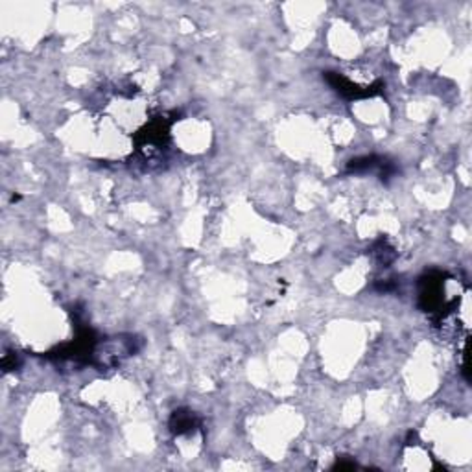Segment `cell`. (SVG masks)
Returning a JSON list of instances; mask_svg holds the SVG:
<instances>
[{
  "instance_id": "obj_1",
  "label": "cell",
  "mask_w": 472,
  "mask_h": 472,
  "mask_svg": "<svg viewBox=\"0 0 472 472\" xmlns=\"http://www.w3.org/2000/svg\"><path fill=\"white\" fill-rule=\"evenodd\" d=\"M327 80L330 85L334 87L336 91L341 92L347 98H367V96H374V94H378V87H382L380 83H376V85L373 87L362 89L360 85L351 83L347 78L336 74V72H327Z\"/></svg>"
},
{
  "instance_id": "obj_2",
  "label": "cell",
  "mask_w": 472,
  "mask_h": 472,
  "mask_svg": "<svg viewBox=\"0 0 472 472\" xmlns=\"http://www.w3.org/2000/svg\"><path fill=\"white\" fill-rule=\"evenodd\" d=\"M170 427H172V430L175 433L192 432V430H196L197 419L194 417V414H191V411H183V409H179V411H175V414L172 415Z\"/></svg>"
}]
</instances>
